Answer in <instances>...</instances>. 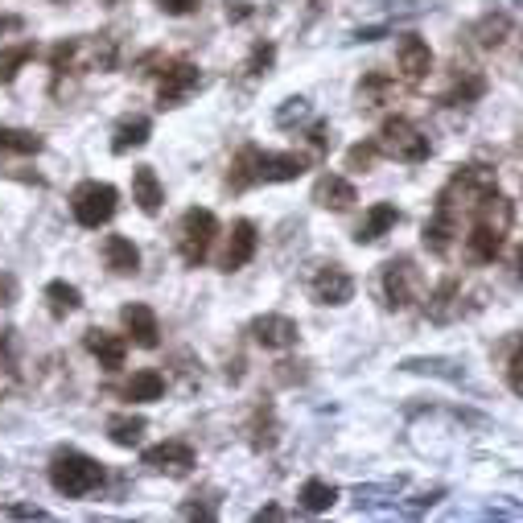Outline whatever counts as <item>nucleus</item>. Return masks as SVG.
<instances>
[{
	"label": "nucleus",
	"mask_w": 523,
	"mask_h": 523,
	"mask_svg": "<svg viewBox=\"0 0 523 523\" xmlns=\"http://www.w3.org/2000/svg\"><path fill=\"white\" fill-rule=\"evenodd\" d=\"M499 194V178H495V169H482V165H462L453 178L441 186L437 194V206L449 215H478V206L486 198H495Z\"/></svg>",
	"instance_id": "f257e3e1"
},
{
	"label": "nucleus",
	"mask_w": 523,
	"mask_h": 523,
	"mask_svg": "<svg viewBox=\"0 0 523 523\" xmlns=\"http://www.w3.org/2000/svg\"><path fill=\"white\" fill-rule=\"evenodd\" d=\"M50 486L66 499H83V495H91V491L103 486V466L95 458H87V453H79V449H62L50 462Z\"/></svg>",
	"instance_id": "f03ea898"
},
{
	"label": "nucleus",
	"mask_w": 523,
	"mask_h": 523,
	"mask_svg": "<svg viewBox=\"0 0 523 523\" xmlns=\"http://www.w3.org/2000/svg\"><path fill=\"white\" fill-rule=\"evenodd\" d=\"M375 141H379V149L388 153L392 161H404V165H421V161H429V153H433L429 136L416 128L408 116H388Z\"/></svg>",
	"instance_id": "7ed1b4c3"
},
{
	"label": "nucleus",
	"mask_w": 523,
	"mask_h": 523,
	"mask_svg": "<svg viewBox=\"0 0 523 523\" xmlns=\"http://www.w3.org/2000/svg\"><path fill=\"white\" fill-rule=\"evenodd\" d=\"M116 202H120L116 186H108V182H83V186H75V194H71V215H75L79 227L99 231L103 223H112Z\"/></svg>",
	"instance_id": "20e7f679"
},
{
	"label": "nucleus",
	"mask_w": 523,
	"mask_h": 523,
	"mask_svg": "<svg viewBox=\"0 0 523 523\" xmlns=\"http://www.w3.org/2000/svg\"><path fill=\"white\" fill-rule=\"evenodd\" d=\"M219 235V219L211 211H202V206H194V211L182 215V227H178V252L190 268H198L206 256H211V243Z\"/></svg>",
	"instance_id": "39448f33"
},
{
	"label": "nucleus",
	"mask_w": 523,
	"mask_h": 523,
	"mask_svg": "<svg viewBox=\"0 0 523 523\" xmlns=\"http://www.w3.org/2000/svg\"><path fill=\"white\" fill-rule=\"evenodd\" d=\"M379 285H383V301H388L392 309H408L412 301H421V289H425L421 268H416L408 256L383 264V281Z\"/></svg>",
	"instance_id": "423d86ee"
},
{
	"label": "nucleus",
	"mask_w": 523,
	"mask_h": 523,
	"mask_svg": "<svg viewBox=\"0 0 523 523\" xmlns=\"http://www.w3.org/2000/svg\"><path fill=\"white\" fill-rule=\"evenodd\" d=\"M198 87H202V75L194 62H165L161 83H157V103L161 108H178V103H186Z\"/></svg>",
	"instance_id": "0eeeda50"
},
{
	"label": "nucleus",
	"mask_w": 523,
	"mask_h": 523,
	"mask_svg": "<svg viewBox=\"0 0 523 523\" xmlns=\"http://www.w3.org/2000/svg\"><path fill=\"white\" fill-rule=\"evenodd\" d=\"M309 297L318 305H346L355 297V276L346 272L342 264H322L318 272L309 276Z\"/></svg>",
	"instance_id": "6e6552de"
},
{
	"label": "nucleus",
	"mask_w": 523,
	"mask_h": 523,
	"mask_svg": "<svg viewBox=\"0 0 523 523\" xmlns=\"http://www.w3.org/2000/svg\"><path fill=\"white\" fill-rule=\"evenodd\" d=\"M141 466H149L153 474L186 478L194 470V449L186 441H161V445H153V449L141 453Z\"/></svg>",
	"instance_id": "1a4fd4ad"
},
{
	"label": "nucleus",
	"mask_w": 523,
	"mask_h": 523,
	"mask_svg": "<svg viewBox=\"0 0 523 523\" xmlns=\"http://www.w3.org/2000/svg\"><path fill=\"white\" fill-rule=\"evenodd\" d=\"M396 66H400L404 83H425L429 71H433V50H429V42H421L416 33H404L400 46H396Z\"/></svg>",
	"instance_id": "9d476101"
},
{
	"label": "nucleus",
	"mask_w": 523,
	"mask_h": 523,
	"mask_svg": "<svg viewBox=\"0 0 523 523\" xmlns=\"http://www.w3.org/2000/svg\"><path fill=\"white\" fill-rule=\"evenodd\" d=\"M252 338L264 346V351H289V346H297L301 330L293 318H285V313H264V318L252 322Z\"/></svg>",
	"instance_id": "9b49d317"
},
{
	"label": "nucleus",
	"mask_w": 523,
	"mask_h": 523,
	"mask_svg": "<svg viewBox=\"0 0 523 523\" xmlns=\"http://www.w3.org/2000/svg\"><path fill=\"white\" fill-rule=\"evenodd\" d=\"M503 243H507V231H503V227L474 219V227H470V235H466V260H470V264H495L499 252H503Z\"/></svg>",
	"instance_id": "f8f14e48"
},
{
	"label": "nucleus",
	"mask_w": 523,
	"mask_h": 523,
	"mask_svg": "<svg viewBox=\"0 0 523 523\" xmlns=\"http://www.w3.org/2000/svg\"><path fill=\"white\" fill-rule=\"evenodd\" d=\"M425 313H429V322H437V326L462 318V281H458V276H445V281L429 293Z\"/></svg>",
	"instance_id": "ddd939ff"
},
{
	"label": "nucleus",
	"mask_w": 523,
	"mask_h": 523,
	"mask_svg": "<svg viewBox=\"0 0 523 523\" xmlns=\"http://www.w3.org/2000/svg\"><path fill=\"white\" fill-rule=\"evenodd\" d=\"M120 322H124V330L132 334V342L136 346H145V351H153V346L161 342V322H157V313L149 309V305H124L120 309Z\"/></svg>",
	"instance_id": "4468645a"
},
{
	"label": "nucleus",
	"mask_w": 523,
	"mask_h": 523,
	"mask_svg": "<svg viewBox=\"0 0 523 523\" xmlns=\"http://www.w3.org/2000/svg\"><path fill=\"white\" fill-rule=\"evenodd\" d=\"M458 235H462V219L449 215V211H441V206H433V215H429V223H425V231H421L425 248H429L433 256H449V248H453V239H458Z\"/></svg>",
	"instance_id": "2eb2a0df"
},
{
	"label": "nucleus",
	"mask_w": 523,
	"mask_h": 523,
	"mask_svg": "<svg viewBox=\"0 0 523 523\" xmlns=\"http://www.w3.org/2000/svg\"><path fill=\"white\" fill-rule=\"evenodd\" d=\"M83 346L91 351V359L103 367V371H120L124 359H128V342L120 334H108V330H87Z\"/></svg>",
	"instance_id": "dca6fc26"
},
{
	"label": "nucleus",
	"mask_w": 523,
	"mask_h": 523,
	"mask_svg": "<svg viewBox=\"0 0 523 523\" xmlns=\"http://www.w3.org/2000/svg\"><path fill=\"white\" fill-rule=\"evenodd\" d=\"M260 248V235H256V223L248 219H239L231 227V239H227V252H223V272H239L243 264H248Z\"/></svg>",
	"instance_id": "f3484780"
},
{
	"label": "nucleus",
	"mask_w": 523,
	"mask_h": 523,
	"mask_svg": "<svg viewBox=\"0 0 523 523\" xmlns=\"http://www.w3.org/2000/svg\"><path fill=\"white\" fill-rule=\"evenodd\" d=\"M309 169V157L301 153H260V182H297Z\"/></svg>",
	"instance_id": "a211bd4d"
},
{
	"label": "nucleus",
	"mask_w": 523,
	"mask_h": 523,
	"mask_svg": "<svg viewBox=\"0 0 523 523\" xmlns=\"http://www.w3.org/2000/svg\"><path fill=\"white\" fill-rule=\"evenodd\" d=\"M313 202L326 206V211H346V206L359 202V194L346 178H338V173H322L318 186H313Z\"/></svg>",
	"instance_id": "6ab92c4d"
},
{
	"label": "nucleus",
	"mask_w": 523,
	"mask_h": 523,
	"mask_svg": "<svg viewBox=\"0 0 523 523\" xmlns=\"http://www.w3.org/2000/svg\"><path fill=\"white\" fill-rule=\"evenodd\" d=\"M132 202L141 206L145 215H157V211H161L165 190H161V178H157V169H153V165H141V169L132 173Z\"/></svg>",
	"instance_id": "aec40b11"
},
{
	"label": "nucleus",
	"mask_w": 523,
	"mask_h": 523,
	"mask_svg": "<svg viewBox=\"0 0 523 523\" xmlns=\"http://www.w3.org/2000/svg\"><path fill=\"white\" fill-rule=\"evenodd\" d=\"M103 260H108V268L116 276H132L136 268H141V252H136V243L124 239V235H108V239H103Z\"/></svg>",
	"instance_id": "412c9836"
},
{
	"label": "nucleus",
	"mask_w": 523,
	"mask_h": 523,
	"mask_svg": "<svg viewBox=\"0 0 523 523\" xmlns=\"http://www.w3.org/2000/svg\"><path fill=\"white\" fill-rule=\"evenodd\" d=\"M161 396H165V375L153 371V367L136 371V375L124 383V400H132V404H153V400H161Z\"/></svg>",
	"instance_id": "4be33fe9"
},
{
	"label": "nucleus",
	"mask_w": 523,
	"mask_h": 523,
	"mask_svg": "<svg viewBox=\"0 0 523 523\" xmlns=\"http://www.w3.org/2000/svg\"><path fill=\"white\" fill-rule=\"evenodd\" d=\"M396 223H400V211H396V206H392V202H375L371 211H367V219H363V227L355 231V239H359V243H375V239L388 235Z\"/></svg>",
	"instance_id": "5701e85b"
},
{
	"label": "nucleus",
	"mask_w": 523,
	"mask_h": 523,
	"mask_svg": "<svg viewBox=\"0 0 523 523\" xmlns=\"http://www.w3.org/2000/svg\"><path fill=\"white\" fill-rule=\"evenodd\" d=\"M153 136V124L145 120V116H128V120H120L116 124V136H112V153L116 157H124V153H132V149H141L145 141Z\"/></svg>",
	"instance_id": "b1692460"
},
{
	"label": "nucleus",
	"mask_w": 523,
	"mask_h": 523,
	"mask_svg": "<svg viewBox=\"0 0 523 523\" xmlns=\"http://www.w3.org/2000/svg\"><path fill=\"white\" fill-rule=\"evenodd\" d=\"M260 182V149L248 145V149H239L235 161H231V173H227V186L231 190H248Z\"/></svg>",
	"instance_id": "393cba45"
},
{
	"label": "nucleus",
	"mask_w": 523,
	"mask_h": 523,
	"mask_svg": "<svg viewBox=\"0 0 523 523\" xmlns=\"http://www.w3.org/2000/svg\"><path fill=\"white\" fill-rule=\"evenodd\" d=\"M482 95H486V79L478 71H466L458 83L441 95V103H449V108H470V103H478Z\"/></svg>",
	"instance_id": "a878e982"
},
{
	"label": "nucleus",
	"mask_w": 523,
	"mask_h": 523,
	"mask_svg": "<svg viewBox=\"0 0 523 523\" xmlns=\"http://www.w3.org/2000/svg\"><path fill=\"white\" fill-rule=\"evenodd\" d=\"M359 103L363 108H379V103H392V95H396V79L392 75H383V71H371V75H363V83H359Z\"/></svg>",
	"instance_id": "bb28decb"
},
{
	"label": "nucleus",
	"mask_w": 523,
	"mask_h": 523,
	"mask_svg": "<svg viewBox=\"0 0 523 523\" xmlns=\"http://www.w3.org/2000/svg\"><path fill=\"white\" fill-rule=\"evenodd\" d=\"M46 305H50L54 318H71V313L83 309V293L75 285H66V281H50L46 285Z\"/></svg>",
	"instance_id": "cd10ccee"
},
{
	"label": "nucleus",
	"mask_w": 523,
	"mask_h": 523,
	"mask_svg": "<svg viewBox=\"0 0 523 523\" xmlns=\"http://www.w3.org/2000/svg\"><path fill=\"white\" fill-rule=\"evenodd\" d=\"M507 33H511L507 13H486V17L474 25V42H478L482 50H499V46L507 42Z\"/></svg>",
	"instance_id": "c85d7f7f"
},
{
	"label": "nucleus",
	"mask_w": 523,
	"mask_h": 523,
	"mask_svg": "<svg viewBox=\"0 0 523 523\" xmlns=\"http://www.w3.org/2000/svg\"><path fill=\"white\" fill-rule=\"evenodd\" d=\"M145 416H112L108 421V437L116 441V445H124V449H132V445H141V437H145Z\"/></svg>",
	"instance_id": "c756f323"
},
{
	"label": "nucleus",
	"mask_w": 523,
	"mask_h": 523,
	"mask_svg": "<svg viewBox=\"0 0 523 523\" xmlns=\"http://www.w3.org/2000/svg\"><path fill=\"white\" fill-rule=\"evenodd\" d=\"M334 499H338V491H334L330 482H322V478H309V482L301 486V507L313 511V515H318V511H330Z\"/></svg>",
	"instance_id": "7c9ffc66"
},
{
	"label": "nucleus",
	"mask_w": 523,
	"mask_h": 523,
	"mask_svg": "<svg viewBox=\"0 0 523 523\" xmlns=\"http://www.w3.org/2000/svg\"><path fill=\"white\" fill-rule=\"evenodd\" d=\"M33 54H38V46H33V42H21V46L0 50V87L13 83L21 66H25V62H33Z\"/></svg>",
	"instance_id": "2f4dec72"
},
{
	"label": "nucleus",
	"mask_w": 523,
	"mask_h": 523,
	"mask_svg": "<svg viewBox=\"0 0 523 523\" xmlns=\"http://www.w3.org/2000/svg\"><path fill=\"white\" fill-rule=\"evenodd\" d=\"M0 153H42V136L38 132H17V128H0Z\"/></svg>",
	"instance_id": "473e14b6"
},
{
	"label": "nucleus",
	"mask_w": 523,
	"mask_h": 523,
	"mask_svg": "<svg viewBox=\"0 0 523 523\" xmlns=\"http://www.w3.org/2000/svg\"><path fill=\"white\" fill-rule=\"evenodd\" d=\"M507 383H511V392L523 396V334H511L507 338Z\"/></svg>",
	"instance_id": "72a5a7b5"
},
{
	"label": "nucleus",
	"mask_w": 523,
	"mask_h": 523,
	"mask_svg": "<svg viewBox=\"0 0 523 523\" xmlns=\"http://www.w3.org/2000/svg\"><path fill=\"white\" fill-rule=\"evenodd\" d=\"M252 445L256 449H272L276 445V421H272V408L260 404L256 416H252Z\"/></svg>",
	"instance_id": "f704fd0d"
},
{
	"label": "nucleus",
	"mask_w": 523,
	"mask_h": 523,
	"mask_svg": "<svg viewBox=\"0 0 523 523\" xmlns=\"http://www.w3.org/2000/svg\"><path fill=\"white\" fill-rule=\"evenodd\" d=\"M383 149H379V141H363V145H355L351 153H346V169H355V173H367L371 165H375V157H379Z\"/></svg>",
	"instance_id": "c9c22d12"
},
{
	"label": "nucleus",
	"mask_w": 523,
	"mask_h": 523,
	"mask_svg": "<svg viewBox=\"0 0 523 523\" xmlns=\"http://www.w3.org/2000/svg\"><path fill=\"white\" fill-rule=\"evenodd\" d=\"M272 58H276V46H272V42H256V46H252V58H248V75H252V79L268 75Z\"/></svg>",
	"instance_id": "e433bc0d"
},
{
	"label": "nucleus",
	"mask_w": 523,
	"mask_h": 523,
	"mask_svg": "<svg viewBox=\"0 0 523 523\" xmlns=\"http://www.w3.org/2000/svg\"><path fill=\"white\" fill-rule=\"evenodd\" d=\"M301 120H309V99H285V108L276 112V124L281 128H289V124H301Z\"/></svg>",
	"instance_id": "4c0bfd02"
},
{
	"label": "nucleus",
	"mask_w": 523,
	"mask_h": 523,
	"mask_svg": "<svg viewBox=\"0 0 523 523\" xmlns=\"http://www.w3.org/2000/svg\"><path fill=\"white\" fill-rule=\"evenodd\" d=\"M5 515H9V519H50L46 507H33V503H9Z\"/></svg>",
	"instance_id": "58836bf2"
},
{
	"label": "nucleus",
	"mask_w": 523,
	"mask_h": 523,
	"mask_svg": "<svg viewBox=\"0 0 523 523\" xmlns=\"http://www.w3.org/2000/svg\"><path fill=\"white\" fill-rule=\"evenodd\" d=\"M157 5L169 13V17H186V13H194L202 0H157Z\"/></svg>",
	"instance_id": "ea45409f"
},
{
	"label": "nucleus",
	"mask_w": 523,
	"mask_h": 523,
	"mask_svg": "<svg viewBox=\"0 0 523 523\" xmlns=\"http://www.w3.org/2000/svg\"><path fill=\"white\" fill-rule=\"evenodd\" d=\"M309 141H313V149H318V157H326V153H330V141H334V136H330V128H326V124H313Z\"/></svg>",
	"instance_id": "a19ab883"
},
{
	"label": "nucleus",
	"mask_w": 523,
	"mask_h": 523,
	"mask_svg": "<svg viewBox=\"0 0 523 523\" xmlns=\"http://www.w3.org/2000/svg\"><path fill=\"white\" fill-rule=\"evenodd\" d=\"M243 17H252L248 0H227V21H243Z\"/></svg>",
	"instance_id": "79ce46f5"
},
{
	"label": "nucleus",
	"mask_w": 523,
	"mask_h": 523,
	"mask_svg": "<svg viewBox=\"0 0 523 523\" xmlns=\"http://www.w3.org/2000/svg\"><path fill=\"white\" fill-rule=\"evenodd\" d=\"M25 21L17 17V13H0V38H5V33H17Z\"/></svg>",
	"instance_id": "37998d69"
},
{
	"label": "nucleus",
	"mask_w": 523,
	"mask_h": 523,
	"mask_svg": "<svg viewBox=\"0 0 523 523\" xmlns=\"http://www.w3.org/2000/svg\"><path fill=\"white\" fill-rule=\"evenodd\" d=\"M13 293H17V281L13 276H0V305H13Z\"/></svg>",
	"instance_id": "c03bdc74"
},
{
	"label": "nucleus",
	"mask_w": 523,
	"mask_h": 523,
	"mask_svg": "<svg viewBox=\"0 0 523 523\" xmlns=\"http://www.w3.org/2000/svg\"><path fill=\"white\" fill-rule=\"evenodd\" d=\"M281 515H285L281 507H260V511H256V519H281Z\"/></svg>",
	"instance_id": "a18cd8bd"
},
{
	"label": "nucleus",
	"mask_w": 523,
	"mask_h": 523,
	"mask_svg": "<svg viewBox=\"0 0 523 523\" xmlns=\"http://www.w3.org/2000/svg\"><path fill=\"white\" fill-rule=\"evenodd\" d=\"M515 281H523V248L515 252Z\"/></svg>",
	"instance_id": "49530a36"
},
{
	"label": "nucleus",
	"mask_w": 523,
	"mask_h": 523,
	"mask_svg": "<svg viewBox=\"0 0 523 523\" xmlns=\"http://www.w3.org/2000/svg\"><path fill=\"white\" fill-rule=\"evenodd\" d=\"M108 5H124V0H108Z\"/></svg>",
	"instance_id": "de8ad7c7"
},
{
	"label": "nucleus",
	"mask_w": 523,
	"mask_h": 523,
	"mask_svg": "<svg viewBox=\"0 0 523 523\" xmlns=\"http://www.w3.org/2000/svg\"><path fill=\"white\" fill-rule=\"evenodd\" d=\"M58 5H66V0H58Z\"/></svg>",
	"instance_id": "09e8293b"
}]
</instances>
